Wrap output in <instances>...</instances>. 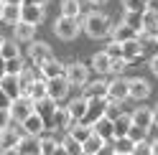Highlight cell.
<instances>
[{
    "label": "cell",
    "mask_w": 158,
    "mask_h": 155,
    "mask_svg": "<svg viewBox=\"0 0 158 155\" xmlns=\"http://www.w3.org/2000/svg\"><path fill=\"white\" fill-rule=\"evenodd\" d=\"M79 21H82V31L89 38H94V41H102V38H107L112 33V18L100 13V10H89L87 15L79 18Z\"/></svg>",
    "instance_id": "6da1fadb"
},
{
    "label": "cell",
    "mask_w": 158,
    "mask_h": 155,
    "mask_svg": "<svg viewBox=\"0 0 158 155\" xmlns=\"http://www.w3.org/2000/svg\"><path fill=\"white\" fill-rule=\"evenodd\" d=\"M54 33L61 41H74L82 33V21L79 18H69V15H59L54 21Z\"/></svg>",
    "instance_id": "7a4b0ae2"
},
{
    "label": "cell",
    "mask_w": 158,
    "mask_h": 155,
    "mask_svg": "<svg viewBox=\"0 0 158 155\" xmlns=\"http://www.w3.org/2000/svg\"><path fill=\"white\" fill-rule=\"evenodd\" d=\"M33 109L44 117V122H46V130H54V117H56V109H59V102L56 99H51V97H41V99H36L33 102Z\"/></svg>",
    "instance_id": "3957f363"
},
{
    "label": "cell",
    "mask_w": 158,
    "mask_h": 155,
    "mask_svg": "<svg viewBox=\"0 0 158 155\" xmlns=\"http://www.w3.org/2000/svg\"><path fill=\"white\" fill-rule=\"evenodd\" d=\"M107 102H110V97H100V99H89L87 102V112H84V117L79 120V122H84V125H92L100 120V117H105V112H107Z\"/></svg>",
    "instance_id": "277c9868"
},
{
    "label": "cell",
    "mask_w": 158,
    "mask_h": 155,
    "mask_svg": "<svg viewBox=\"0 0 158 155\" xmlns=\"http://www.w3.org/2000/svg\"><path fill=\"white\" fill-rule=\"evenodd\" d=\"M48 59H54V51H51V46L46 41H31L28 43V61L33 66H41Z\"/></svg>",
    "instance_id": "5b68a950"
},
{
    "label": "cell",
    "mask_w": 158,
    "mask_h": 155,
    "mask_svg": "<svg viewBox=\"0 0 158 155\" xmlns=\"http://www.w3.org/2000/svg\"><path fill=\"white\" fill-rule=\"evenodd\" d=\"M33 112V99L28 94H21V97H15V99L10 102V114H13V122H23L28 114Z\"/></svg>",
    "instance_id": "8992f818"
},
{
    "label": "cell",
    "mask_w": 158,
    "mask_h": 155,
    "mask_svg": "<svg viewBox=\"0 0 158 155\" xmlns=\"http://www.w3.org/2000/svg\"><path fill=\"white\" fill-rule=\"evenodd\" d=\"M21 21H23V23H31V26H41V23L46 21V5L23 3V8H21Z\"/></svg>",
    "instance_id": "52a82bcc"
},
{
    "label": "cell",
    "mask_w": 158,
    "mask_h": 155,
    "mask_svg": "<svg viewBox=\"0 0 158 155\" xmlns=\"http://www.w3.org/2000/svg\"><path fill=\"white\" fill-rule=\"evenodd\" d=\"M156 36H158V10L156 8H148V10H143L140 38L143 41H156Z\"/></svg>",
    "instance_id": "ba28073f"
},
{
    "label": "cell",
    "mask_w": 158,
    "mask_h": 155,
    "mask_svg": "<svg viewBox=\"0 0 158 155\" xmlns=\"http://www.w3.org/2000/svg\"><path fill=\"white\" fill-rule=\"evenodd\" d=\"M64 76L69 79V84L72 86H84L87 81H89V71H87V66L82 61H72L64 69Z\"/></svg>",
    "instance_id": "9c48e42d"
},
{
    "label": "cell",
    "mask_w": 158,
    "mask_h": 155,
    "mask_svg": "<svg viewBox=\"0 0 158 155\" xmlns=\"http://www.w3.org/2000/svg\"><path fill=\"white\" fill-rule=\"evenodd\" d=\"M69 89H72V84H69V79L61 74V76H54V79H46V94L51 97V99L61 102L64 97L69 94Z\"/></svg>",
    "instance_id": "30bf717a"
},
{
    "label": "cell",
    "mask_w": 158,
    "mask_h": 155,
    "mask_svg": "<svg viewBox=\"0 0 158 155\" xmlns=\"http://www.w3.org/2000/svg\"><path fill=\"white\" fill-rule=\"evenodd\" d=\"M18 125H21V132H23V135H36V137H41V135L46 132V122H44V117H41L36 109L28 114L23 122H18Z\"/></svg>",
    "instance_id": "8fae6325"
},
{
    "label": "cell",
    "mask_w": 158,
    "mask_h": 155,
    "mask_svg": "<svg viewBox=\"0 0 158 155\" xmlns=\"http://www.w3.org/2000/svg\"><path fill=\"white\" fill-rule=\"evenodd\" d=\"M145 56V46H143V38H130V41L123 43V59L127 64H135Z\"/></svg>",
    "instance_id": "7c38bea8"
},
{
    "label": "cell",
    "mask_w": 158,
    "mask_h": 155,
    "mask_svg": "<svg viewBox=\"0 0 158 155\" xmlns=\"http://www.w3.org/2000/svg\"><path fill=\"white\" fill-rule=\"evenodd\" d=\"M151 84H148L145 79H140V76H135V79H127V94H130V99L135 102H143L151 97Z\"/></svg>",
    "instance_id": "4fadbf2b"
},
{
    "label": "cell",
    "mask_w": 158,
    "mask_h": 155,
    "mask_svg": "<svg viewBox=\"0 0 158 155\" xmlns=\"http://www.w3.org/2000/svg\"><path fill=\"white\" fill-rule=\"evenodd\" d=\"M107 97L115 102H125L130 99V94H127V79H123V76H115V79L107 84Z\"/></svg>",
    "instance_id": "5bb4252c"
},
{
    "label": "cell",
    "mask_w": 158,
    "mask_h": 155,
    "mask_svg": "<svg viewBox=\"0 0 158 155\" xmlns=\"http://www.w3.org/2000/svg\"><path fill=\"white\" fill-rule=\"evenodd\" d=\"M23 132H21V125L18 127H8V130H0V150H10V148H18Z\"/></svg>",
    "instance_id": "9a60e30c"
},
{
    "label": "cell",
    "mask_w": 158,
    "mask_h": 155,
    "mask_svg": "<svg viewBox=\"0 0 158 155\" xmlns=\"http://www.w3.org/2000/svg\"><path fill=\"white\" fill-rule=\"evenodd\" d=\"M0 89H3L8 97H10V99H15V97H21V94H23L18 74H3V76H0Z\"/></svg>",
    "instance_id": "2e32d148"
},
{
    "label": "cell",
    "mask_w": 158,
    "mask_h": 155,
    "mask_svg": "<svg viewBox=\"0 0 158 155\" xmlns=\"http://www.w3.org/2000/svg\"><path fill=\"white\" fill-rule=\"evenodd\" d=\"M36 28L38 26H31V23H15L13 26V38L18 43H31V41H36Z\"/></svg>",
    "instance_id": "e0dca14e"
},
{
    "label": "cell",
    "mask_w": 158,
    "mask_h": 155,
    "mask_svg": "<svg viewBox=\"0 0 158 155\" xmlns=\"http://www.w3.org/2000/svg\"><path fill=\"white\" fill-rule=\"evenodd\" d=\"M133 125H138V127H145L148 132H151V127H153V107H135L133 112Z\"/></svg>",
    "instance_id": "ac0fdd59"
},
{
    "label": "cell",
    "mask_w": 158,
    "mask_h": 155,
    "mask_svg": "<svg viewBox=\"0 0 158 155\" xmlns=\"http://www.w3.org/2000/svg\"><path fill=\"white\" fill-rule=\"evenodd\" d=\"M18 153L21 155H41V140L36 135H23L18 142Z\"/></svg>",
    "instance_id": "d6986e66"
},
{
    "label": "cell",
    "mask_w": 158,
    "mask_h": 155,
    "mask_svg": "<svg viewBox=\"0 0 158 155\" xmlns=\"http://www.w3.org/2000/svg\"><path fill=\"white\" fill-rule=\"evenodd\" d=\"M110 38H115V41L125 43V41H130V38H140V31H135V28H130L127 23H123V21H120L117 26H112Z\"/></svg>",
    "instance_id": "ffe728a7"
},
{
    "label": "cell",
    "mask_w": 158,
    "mask_h": 155,
    "mask_svg": "<svg viewBox=\"0 0 158 155\" xmlns=\"http://www.w3.org/2000/svg\"><path fill=\"white\" fill-rule=\"evenodd\" d=\"M74 122H77V120H74V114L69 112L66 107H64V109H61V107L56 109V117H54V130H56V132H69Z\"/></svg>",
    "instance_id": "44dd1931"
},
{
    "label": "cell",
    "mask_w": 158,
    "mask_h": 155,
    "mask_svg": "<svg viewBox=\"0 0 158 155\" xmlns=\"http://www.w3.org/2000/svg\"><path fill=\"white\" fill-rule=\"evenodd\" d=\"M82 89H84L82 97L87 102L89 99H100V97H107V81H87Z\"/></svg>",
    "instance_id": "7402d4cb"
},
{
    "label": "cell",
    "mask_w": 158,
    "mask_h": 155,
    "mask_svg": "<svg viewBox=\"0 0 158 155\" xmlns=\"http://www.w3.org/2000/svg\"><path fill=\"white\" fill-rule=\"evenodd\" d=\"M64 69H66V66H64L61 61L48 59V61H44L41 66H38V74H41L44 79H54V76H61V74H64Z\"/></svg>",
    "instance_id": "603a6c76"
},
{
    "label": "cell",
    "mask_w": 158,
    "mask_h": 155,
    "mask_svg": "<svg viewBox=\"0 0 158 155\" xmlns=\"http://www.w3.org/2000/svg\"><path fill=\"white\" fill-rule=\"evenodd\" d=\"M92 130H94L97 135H102L105 140H112V137H115V120H110V117L105 114V117H100V120L92 125Z\"/></svg>",
    "instance_id": "cb8c5ba5"
},
{
    "label": "cell",
    "mask_w": 158,
    "mask_h": 155,
    "mask_svg": "<svg viewBox=\"0 0 158 155\" xmlns=\"http://www.w3.org/2000/svg\"><path fill=\"white\" fill-rule=\"evenodd\" d=\"M110 56H107L105 51H97L94 56H92V61H89V69L94 71V74H110Z\"/></svg>",
    "instance_id": "d4e9b609"
},
{
    "label": "cell",
    "mask_w": 158,
    "mask_h": 155,
    "mask_svg": "<svg viewBox=\"0 0 158 155\" xmlns=\"http://www.w3.org/2000/svg\"><path fill=\"white\" fill-rule=\"evenodd\" d=\"M82 145H84V155H94L97 150H102L105 145H107V140L102 137V135H97V132L92 130V135H89V137H87Z\"/></svg>",
    "instance_id": "484cf974"
},
{
    "label": "cell",
    "mask_w": 158,
    "mask_h": 155,
    "mask_svg": "<svg viewBox=\"0 0 158 155\" xmlns=\"http://www.w3.org/2000/svg\"><path fill=\"white\" fill-rule=\"evenodd\" d=\"M21 8H23V5H13V3H5V10H3V21H0V23H8V26H15V23H21Z\"/></svg>",
    "instance_id": "4316f807"
},
{
    "label": "cell",
    "mask_w": 158,
    "mask_h": 155,
    "mask_svg": "<svg viewBox=\"0 0 158 155\" xmlns=\"http://www.w3.org/2000/svg\"><path fill=\"white\" fill-rule=\"evenodd\" d=\"M130 127H133V114H127V112H125V114H120V117L115 120V137H112V140L125 137Z\"/></svg>",
    "instance_id": "83f0119b"
},
{
    "label": "cell",
    "mask_w": 158,
    "mask_h": 155,
    "mask_svg": "<svg viewBox=\"0 0 158 155\" xmlns=\"http://www.w3.org/2000/svg\"><path fill=\"white\" fill-rule=\"evenodd\" d=\"M0 54H3V59H18L21 56V43L15 41V38H10V41H3V46H0Z\"/></svg>",
    "instance_id": "f1b7e54d"
},
{
    "label": "cell",
    "mask_w": 158,
    "mask_h": 155,
    "mask_svg": "<svg viewBox=\"0 0 158 155\" xmlns=\"http://www.w3.org/2000/svg\"><path fill=\"white\" fill-rule=\"evenodd\" d=\"M61 145L69 150V155H84V145L79 142L77 137H72L69 132H64V137H61Z\"/></svg>",
    "instance_id": "f546056e"
},
{
    "label": "cell",
    "mask_w": 158,
    "mask_h": 155,
    "mask_svg": "<svg viewBox=\"0 0 158 155\" xmlns=\"http://www.w3.org/2000/svg\"><path fill=\"white\" fill-rule=\"evenodd\" d=\"M66 109L72 112V114H74V120L79 122V120L84 117V112H87V99H84V97H77V99H72V102L66 104Z\"/></svg>",
    "instance_id": "4dcf8cb0"
},
{
    "label": "cell",
    "mask_w": 158,
    "mask_h": 155,
    "mask_svg": "<svg viewBox=\"0 0 158 155\" xmlns=\"http://www.w3.org/2000/svg\"><path fill=\"white\" fill-rule=\"evenodd\" d=\"M61 15L79 18L82 15V3H79V0H61Z\"/></svg>",
    "instance_id": "1f68e13d"
},
{
    "label": "cell",
    "mask_w": 158,
    "mask_h": 155,
    "mask_svg": "<svg viewBox=\"0 0 158 155\" xmlns=\"http://www.w3.org/2000/svg\"><path fill=\"white\" fill-rule=\"evenodd\" d=\"M28 97H31V99L36 102V99H41V97H46V79L44 76H38V79L28 86V92H26Z\"/></svg>",
    "instance_id": "d6a6232c"
},
{
    "label": "cell",
    "mask_w": 158,
    "mask_h": 155,
    "mask_svg": "<svg viewBox=\"0 0 158 155\" xmlns=\"http://www.w3.org/2000/svg\"><path fill=\"white\" fill-rule=\"evenodd\" d=\"M69 135H72V137H77L79 142H84V140L92 135V127H89V125H84V122H74L72 130H69Z\"/></svg>",
    "instance_id": "836d02e7"
},
{
    "label": "cell",
    "mask_w": 158,
    "mask_h": 155,
    "mask_svg": "<svg viewBox=\"0 0 158 155\" xmlns=\"http://www.w3.org/2000/svg\"><path fill=\"white\" fill-rule=\"evenodd\" d=\"M123 23H127L130 28L140 31L143 28V13H135V10H123Z\"/></svg>",
    "instance_id": "e575fe53"
},
{
    "label": "cell",
    "mask_w": 158,
    "mask_h": 155,
    "mask_svg": "<svg viewBox=\"0 0 158 155\" xmlns=\"http://www.w3.org/2000/svg\"><path fill=\"white\" fill-rule=\"evenodd\" d=\"M38 140H41V155H51V153L56 150V145H59V140L54 137L51 132L41 135V137H38Z\"/></svg>",
    "instance_id": "d590c367"
},
{
    "label": "cell",
    "mask_w": 158,
    "mask_h": 155,
    "mask_svg": "<svg viewBox=\"0 0 158 155\" xmlns=\"http://www.w3.org/2000/svg\"><path fill=\"white\" fill-rule=\"evenodd\" d=\"M125 10H135V13H143L151 8V0H120Z\"/></svg>",
    "instance_id": "8d00e7d4"
},
{
    "label": "cell",
    "mask_w": 158,
    "mask_h": 155,
    "mask_svg": "<svg viewBox=\"0 0 158 155\" xmlns=\"http://www.w3.org/2000/svg\"><path fill=\"white\" fill-rule=\"evenodd\" d=\"M105 54L110 56V59H120V56H123V43L115 41V38H110L107 46H105Z\"/></svg>",
    "instance_id": "74e56055"
},
{
    "label": "cell",
    "mask_w": 158,
    "mask_h": 155,
    "mask_svg": "<svg viewBox=\"0 0 158 155\" xmlns=\"http://www.w3.org/2000/svg\"><path fill=\"white\" fill-rule=\"evenodd\" d=\"M107 117H110V120H117V117H120V114H125V109H123V102H115V99H110V102H107Z\"/></svg>",
    "instance_id": "f35d334b"
},
{
    "label": "cell",
    "mask_w": 158,
    "mask_h": 155,
    "mask_svg": "<svg viewBox=\"0 0 158 155\" xmlns=\"http://www.w3.org/2000/svg\"><path fill=\"white\" fill-rule=\"evenodd\" d=\"M112 142H115V150H117V153H133V148H135V142L127 137V135H125V137L112 140Z\"/></svg>",
    "instance_id": "ab89813d"
},
{
    "label": "cell",
    "mask_w": 158,
    "mask_h": 155,
    "mask_svg": "<svg viewBox=\"0 0 158 155\" xmlns=\"http://www.w3.org/2000/svg\"><path fill=\"white\" fill-rule=\"evenodd\" d=\"M23 59H21V56H18V59H8L5 61V74H21L23 71Z\"/></svg>",
    "instance_id": "60d3db41"
},
{
    "label": "cell",
    "mask_w": 158,
    "mask_h": 155,
    "mask_svg": "<svg viewBox=\"0 0 158 155\" xmlns=\"http://www.w3.org/2000/svg\"><path fill=\"white\" fill-rule=\"evenodd\" d=\"M133 155H153V142H148V137L140 140V142H135Z\"/></svg>",
    "instance_id": "b9f144b4"
},
{
    "label": "cell",
    "mask_w": 158,
    "mask_h": 155,
    "mask_svg": "<svg viewBox=\"0 0 158 155\" xmlns=\"http://www.w3.org/2000/svg\"><path fill=\"white\" fill-rule=\"evenodd\" d=\"M127 66H130V64H127L123 56H120V59H112V61H110V74H112V76H120Z\"/></svg>",
    "instance_id": "7bdbcfd3"
},
{
    "label": "cell",
    "mask_w": 158,
    "mask_h": 155,
    "mask_svg": "<svg viewBox=\"0 0 158 155\" xmlns=\"http://www.w3.org/2000/svg\"><path fill=\"white\" fill-rule=\"evenodd\" d=\"M127 137H130L133 142H140V140L148 137V130H145V127H138V125H133V127L127 130Z\"/></svg>",
    "instance_id": "ee69618b"
},
{
    "label": "cell",
    "mask_w": 158,
    "mask_h": 155,
    "mask_svg": "<svg viewBox=\"0 0 158 155\" xmlns=\"http://www.w3.org/2000/svg\"><path fill=\"white\" fill-rule=\"evenodd\" d=\"M13 125V114H10V109H3L0 107V130H8Z\"/></svg>",
    "instance_id": "f6af8a7d"
},
{
    "label": "cell",
    "mask_w": 158,
    "mask_h": 155,
    "mask_svg": "<svg viewBox=\"0 0 158 155\" xmlns=\"http://www.w3.org/2000/svg\"><path fill=\"white\" fill-rule=\"evenodd\" d=\"M10 102H13V99H10L3 89H0V107H3V109H10Z\"/></svg>",
    "instance_id": "bcb514c9"
},
{
    "label": "cell",
    "mask_w": 158,
    "mask_h": 155,
    "mask_svg": "<svg viewBox=\"0 0 158 155\" xmlns=\"http://www.w3.org/2000/svg\"><path fill=\"white\" fill-rule=\"evenodd\" d=\"M148 66H151V71H153V76H158V54H156L153 59H151V64H148Z\"/></svg>",
    "instance_id": "7dc6e473"
},
{
    "label": "cell",
    "mask_w": 158,
    "mask_h": 155,
    "mask_svg": "<svg viewBox=\"0 0 158 155\" xmlns=\"http://www.w3.org/2000/svg\"><path fill=\"white\" fill-rule=\"evenodd\" d=\"M51 155H69V150L64 148V145H61V142H59V145H56V150H54Z\"/></svg>",
    "instance_id": "c3c4849f"
},
{
    "label": "cell",
    "mask_w": 158,
    "mask_h": 155,
    "mask_svg": "<svg viewBox=\"0 0 158 155\" xmlns=\"http://www.w3.org/2000/svg\"><path fill=\"white\" fill-rule=\"evenodd\" d=\"M94 155H115V148H107V145H105V148H102V150H97Z\"/></svg>",
    "instance_id": "681fc988"
},
{
    "label": "cell",
    "mask_w": 158,
    "mask_h": 155,
    "mask_svg": "<svg viewBox=\"0 0 158 155\" xmlns=\"http://www.w3.org/2000/svg\"><path fill=\"white\" fill-rule=\"evenodd\" d=\"M153 127H158V104L153 107Z\"/></svg>",
    "instance_id": "f907efd6"
},
{
    "label": "cell",
    "mask_w": 158,
    "mask_h": 155,
    "mask_svg": "<svg viewBox=\"0 0 158 155\" xmlns=\"http://www.w3.org/2000/svg\"><path fill=\"white\" fill-rule=\"evenodd\" d=\"M5 74V59H3V54H0V76Z\"/></svg>",
    "instance_id": "816d5d0a"
},
{
    "label": "cell",
    "mask_w": 158,
    "mask_h": 155,
    "mask_svg": "<svg viewBox=\"0 0 158 155\" xmlns=\"http://www.w3.org/2000/svg\"><path fill=\"white\" fill-rule=\"evenodd\" d=\"M26 3H38V5H48V0H26Z\"/></svg>",
    "instance_id": "f5cc1de1"
},
{
    "label": "cell",
    "mask_w": 158,
    "mask_h": 155,
    "mask_svg": "<svg viewBox=\"0 0 158 155\" xmlns=\"http://www.w3.org/2000/svg\"><path fill=\"white\" fill-rule=\"evenodd\" d=\"M3 10H5V0H0V21H3Z\"/></svg>",
    "instance_id": "db71d44e"
},
{
    "label": "cell",
    "mask_w": 158,
    "mask_h": 155,
    "mask_svg": "<svg viewBox=\"0 0 158 155\" xmlns=\"http://www.w3.org/2000/svg\"><path fill=\"white\" fill-rule=\"evenodd\" d=\"M5 3H13V5H23L26 0H5Z\"/></svg>",
    "instance_id": "11a10c76"
},
{
    "label": "cell",
    "mask_w": 158,
    "mask_h": 155,
    "mask_svg": "<svg viewBox=\"0 0 158 155\" xmlns=\"http://www.w3.org/2000/svg\"><path fill=\"white\" fill-rule=\"evenodd\" d=\"M153 155H158V140H153Z\"/></svg>",
    "instance_id": "9f6ffc18"
},
{
    "label": "cell",
    "mask_w": 158,
    "mask_h": 155,
    "mask_svg": "<svg viewBox=\"0 0 158 155\" xmlns=\"http://www.w3.org/2000/svg\"><path fill=\"white\" fill-rule=\"evenodd\" d=\"M107 0H92V5H105Z\"/></svg>",
    "instance_id": "6f0895ef"
},
{
    "label": "cell",
    "mask_w": 158,
    "mask_h": 155,
    "mask_svg": "<svg viewBox=\"0 0 158 155\" xmlns=\"http://www.w3.org/2000/svg\"><path fill=\"white\" fill-rule=\"evenodd\" d=\"M115 155H133V153H117V150H115Z\"/></svg>",
    "instance_id": "680465c9"
},
{
    "label": "cell",
    "mask_w": 158,
    "mask_h": 155,
    "mask_svg": "<svg viewBox=\"0 0 158 155\" xmlns=\"http://www.w3.org/2000/svg\"><path fill=\"white\" fill-rule=\"evenodd\" d=\"M3 41H5V38H3V36H0V46H3Z\"/></svg>",
    "instance_id": "91938a15"
},
{
    "label": "cell",
    "mask_w": 158,
    "mask_h": 155,
    "mask_svg": "<svg viewBox=\"0 0 158 155\" xmlns=\"http://www.w3.org/2000/svg\"><path fill=\"white\" fill-rule=\"evenodd\" d=\"M156 43H158V36H156Z\"/></svg>",
    "instance_id": "94428289"
}]
</instances>
